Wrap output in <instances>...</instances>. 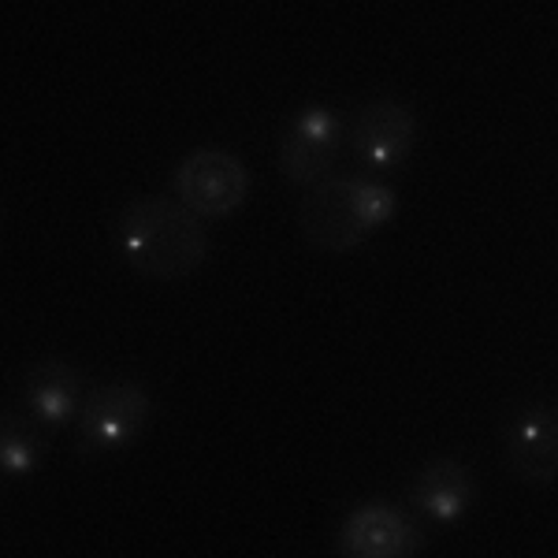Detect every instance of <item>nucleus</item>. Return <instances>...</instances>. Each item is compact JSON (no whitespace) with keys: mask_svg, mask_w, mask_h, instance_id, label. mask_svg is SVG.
<instances>
[{"mask_svg":"<svg viewBox=\"0 0 558 558\" xmlns=\"http://www.w3.org/2000/svg\"><path fill=\"white\" fill-rule=\"evenodd\" d=\"M116 246L131 272L146 279H183L209 257L205 223L186 205L160 194L123 205L116 216Z\"/></svg>","mask_w":558,"mask_h":558,"instance_id":"f257e3e1","label":"nucleus"},{"mask_svg":"<svg viewBox=\"0 0 558 558\" xmlns=\"http://www.w3.org/2000/svg\"><path fill=\"white\" fill-rule=\"evenodd\" d=\"M507 465L521 484L558 481V413L544 402H529L507 428Z\"/></svg>","mask_w":558,"mask_h":558,"instance_id":"1a4fd4ad","label":"nucleus"},{"mask_svg":"<svg viewBox=\"0 0 558 558\" xmlns=\"http://www.w3.org/2000/svg\"><path fill=\"white\" fill-rule=\"evenodd\" d=\"M86 380L75 365L64 357H41L23 373L20 399L26 417L38 421L41 428H64L78 417L86 402Z\"/></svg>","mask_w":558,"mask_h":558,"instance_id":"6e6552de","label":"nucleus"},{"mask_svg":"<svg viewBox=\"0 0 558 558\" xmlns=\"http://www.w3.org/2000/svg\"><path fill=\"white\" fill-rule=\"evenodd\" d=\"M347 123L336 108L305 105L294 112L279 138V172L294 186H317L331 179V168L343 157Z\"/></svg>","mask_w":558,"mask_h":558,"instance_id":"39448f33","label":"nucleus"},{"mask_svg":"<svg viewBox=\"0 0 558 558\" xmlns=\"http://www.w3.org/2000/svg\"><path fill=\"white\" fill-rule=\"evenodd\" d=\"M45 458V439L38 432V421L20 417L8 410L4 425H0V470L4 476H31L38 473Z\"/></svg>","mask_w":558,"mask_h":558,"instance_id":"9b49d317","label":"nucleus"},{"mask_svg":"<svg viewBox=\"0 0 558 558\" xmlns=\"http://www.w3.org/2000/svg\"><path fill=\"white\" fill-rule=\"evenodd\" d=\"M347 146L368 172H395L417 146V116L399 97H373L350 120Z\"/></svg>","mask_w":558,"mask_h":558,"instance_id":"423d86ee","label":"nucleus"},{"mask_svg":"<svg viewBox=\"0 0 558 558\" xmlns=\"http://www.w3.org/2000/svg\"><path fill=\"white\" fill-rule=\"evenodd\" d=\"M399 197L373 175H331L299 202V231L313 250L350 254L395 216Z\"/></svg>","mask_w":558,"mask_h":558,"instance_id":"f03ea898","label":"nucleus"},{"mask_svg":"<svg viewBox=\"0 0 558 558\" xmlns=\"http://www.w3.org/2000/svg\"><path fill=\"white\" fill-rule=\"evenodd\" d=\"M175 202L186 205L197 220H220L242 209L250 197V168L231 149L202 146L186 153L172 172Z\"/></svg>","mask_w":558,"mask_h":558,"instance_id":"20e7f679","label":"nucleus"},{"mask_svg":"<svg viewBox=\"0 0 558 558\" xmlns=\"http://www.w3.org/2000/svg\"><path fill=\"white\" fill-rule=\"evenodd\" d=\"M153 417V399L142 384L112 380L86 395L75 417V451L83 458L131 447Z\"/></svg>","mask_w":558,"mask_h":558,"instance_id":"7ed1b4c3","label":"nucleus"},{"mask_svg":"<svg viewBox=\"0 0 558 558\" xmlns=\"http://www.w3.org/2000/svg\"><path fill=\"white\" fill-rule=\"evenodd\" d=\"M336 544L343 558H417L425 547V529L410 510L368 499L343 518Z\"/></svg>","mask_w":558,"mask_h":558,"instance_id":"0eeeda50","label":"nucleus"},{"mask_svg":"<svg viewBox=\"0 0 558 558\" xmlns=\"http://www.w3.org/2000/svg\"><path fill=\"white\" fill-rule=\"evenodd\" d=\"M476 502V476L462 458L439 454L428 458L410 481V507L421 510L436 525H454L473 510Z\"/></svg>","mask_w":558,"mask_h":558,"instance_id":"9d476101","label":"nucleus"}]
</instances>
